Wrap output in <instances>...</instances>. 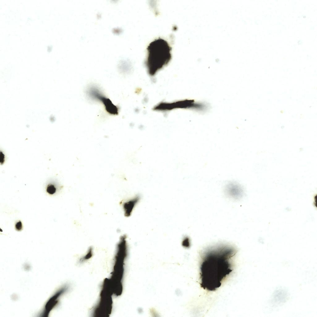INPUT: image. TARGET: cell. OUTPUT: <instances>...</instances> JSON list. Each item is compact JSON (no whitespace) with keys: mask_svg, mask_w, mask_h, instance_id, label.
<instances>
[{"mask_svg":"<svg viewBox=\"0 0 317 317\" xmlns=\"http://www.w3.org/2000/svg\"><path fill=\"white\" fill-rule=\"evenodd\" d=\"M182 245L183 246L187 247L189 245V239L187 237H185L182 241Z\"/></svg>","mask_w":317,"mask_h":317,"instance_id":"6","label":"cell"},{"mask_svg":"<svg viewBox=\"0 0 317 317\" xmlns=\"http://www.w3.org/2000/svg\"><path fill=\"white\" fill-rule=\"evenodd\" d=\"M225 192L233 198L240 197L243 192L241 186L238 184L234 182H230L225 186Z\"/></svg>","mask_w":317,"mask_h":317,"instance_id":"3","label":"cell"},{"mask_svg":"<svg viewBox=\"0 0 317 317\" xmlns=\"http://www.w3.org/2000/svg\"><path fill=\"white\" fill-rule=\"evenodd\" d=\"M16 229L18 231L21 230L22 228V225L21 222L20 221L16 223L15 225Z\"/></svg>","mask_w":317,"mask_h":317,"instance_id":"7","label":"cell"},{"mask_svg":"<svg viewBox=\"0 0 317 317\" xmlns=\"http://www.w3.org/2000/svg\"><path fill=\"white\" fill-rule=\"evenodd\" d=\"M56 188L55 186L52 184L48 185L46 188V191L49 194H53L56 191Z\"/></svg>","mask_w":317,"mask_h":317,"instance_id":"5","label":"cell"},{"mask_svg":"<svg viewBox=\"0 0 317 317\" xmlns=\"http://www.w3.org/2000/svg\"><path fill=\"white\" fill-rule=\"evenodd\" d=\"M140 199V197L138 195H137L123 203L122 206L125 216L128 217L131 215L134 208L139 201Z\"/></svg>","mask_w":317,"mask_h":317,"instance_id":"4","label":"cell"},{"mask_svg":"<svg viewBox=\"0 0 317 317\" xmlns=\"http://www.w3.org/2000/svg\"><path fill=\"white\" fill-rule=\"evenodd\" d=\"M236 252L233 247L224 244L205 250L202 254L200 266L201 287L209 291L219 287L232 271L231 260Z\"/></svg>","mask_w":317,"mask_h":317,"instance_id":"1","label":"cell"},{"mask_svg":"<svg viewBox=\"0 0 317 317\" xmlns=\"http://www.w3.org/2000/svg\"><path fill=\"white\" fill-rule=\"evenodd\" d=\"M145 64L150 73L154 74L167 65L172 58V48L165 40L158 38L151 42L147 48Z\"/></svg>","mask_w":317,"mask_h":317,"instance_id":"2","label":"cell"}]
</instances>
